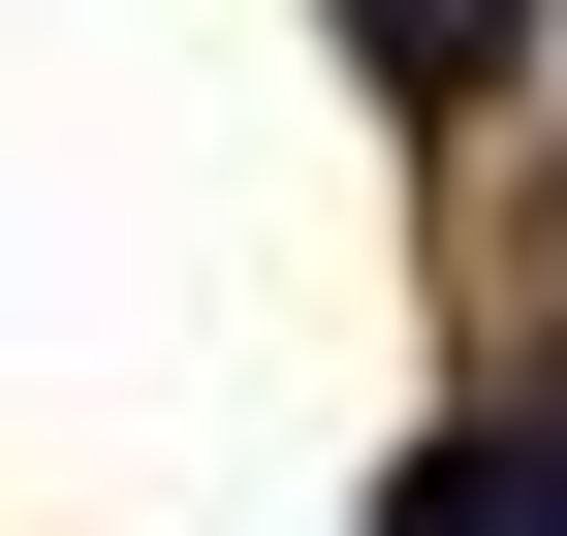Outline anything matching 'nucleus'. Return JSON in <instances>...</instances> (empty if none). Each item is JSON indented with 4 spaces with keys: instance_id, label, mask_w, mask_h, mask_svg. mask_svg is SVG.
Here are the masks:
<instances>
[{
    "instance_id": "1",
    "label": "nucleus",
    "mask_w": 567,
    "mask_h": 536,
    "mask_svg": "<svg viewBox=\"0 0 567 536\" xmlns=\"http://www.w3.org/2000/svg\"><path fill=\"white\" fill-rule=\"evenodd\" d=\"M347 63H379V95H505V63H536V0H347Z\"/></svg>"
},
{
    "instance_id": "2",
    "label": "nucleus",
    "mask_w": 567,
    "mask_h": 536,
    "mask_svg": "<svg viewBox=\"0 0 567 536\" xmlns=\"http://www.w3.org/2000/svg\"><path fill=\"white\" fill-rule=\"evenodd\" d=\"M379 536H536V442H505V411H473V442H410V474H379Z\"/></svg>"
},
{
    "instance_id": "3",
    "label": "nucleus",
    "mask_w": 567,
    "mask_h": 536,
    "mask_svg": "<svg viewBox=\"0 0 567 536\" xmlns=\"http://www.w3.org/2000/svg\"><path fill=\"white\" fill-rule=\"evenodd\" d=\"M505 442H536V536H567V411H505Z\"/></svg>"
}]
</instances>
